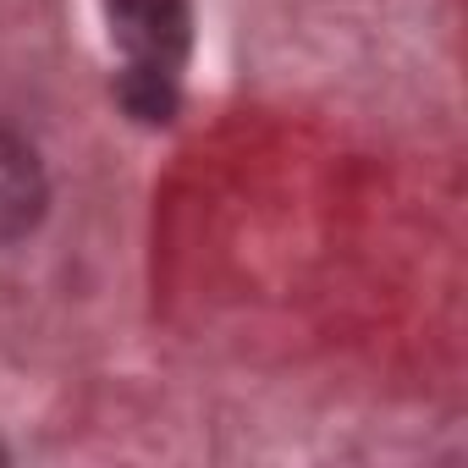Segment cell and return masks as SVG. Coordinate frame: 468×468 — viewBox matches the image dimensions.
<instances>
[{
	"instance_id": "cell-1",
	"label": "cell",
	"mask_w": 468,
	"mask_h": 468,
	"mask_svg": "<svg viewBox=\"0 0 468 468\" xmlns=\"http://www.w3.org/2000/svg\"><path fill=\"white\" fill-rule=\"evenodd\" d=\"M105 12L127 56V105L144 122H165L176 100V72L187 61V0H105Z\"/></svg>"
},
{
	"instance_id": "cell-2",
	"label": "cell",
	"mask_w": 468,
	"mask_h": 468,
	"mask_svg": "<svg viewBox=\"0 0 468 468\" xmlns=\"http://www.w3.org/2000/svg\"><path fill=\"white\" fill-rule=\"evenodd\" d=\"M45 215V171H39V154L0 133V243H17L23 231H34Z\"/></svg>"
}]
</instances>
